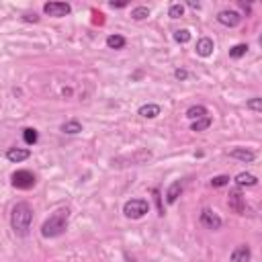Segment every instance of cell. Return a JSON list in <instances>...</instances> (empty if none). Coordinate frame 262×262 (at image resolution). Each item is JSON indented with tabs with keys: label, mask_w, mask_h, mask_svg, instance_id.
Wrapping results in <instances>:
<instances>
[{
	"label": "cell",
	"mask_w": 262,
	"mask_h": 262,
	"mask_svg": "<svg viewBox=\"0 0 262 262\" xmlns=\"http://www.w3.org/2000/svg\"><path fill=\"white\" fill-rule=\"evenodd\" d=\"M31 223H33V207L29 203H17L12 207V213H10V228L17 235L25 238L29 235V230H31Z\"/></svg>",
	"instance_id": "obj_1"
},
{
	"label": "cell",
	"mask_w": 262,
	"mask_h": 262,
	"mask_svg": "<svg viewBox=\"0 0 262 262\" xmlns=\"http://www.w3.org/2000/svg\"><path fill=\"white\" fill-rule=\"evenodd\" d=\"M68 219H70V209L68 207L56 209L54 213L43 221L41 235H43V238H49V240H52V238H59V235L64 233L66 228H68Z\"/></svg>",
	"instance_id": "obj_2"
},
{
	"label": "cell",
	"mask_w": 262,
	"mask_h": 262,
	"mask_svg": "<svg viewBox=\"0 0 262 262\" xmlns=\"http://www.w3.org/2000/svg\"><path fill=\"white\" fill-rule=\"evenodd\" d=\"M149 211V203L146 199H129V201L123 205V215L127 219H142Z\"/></svg>",
	"instance_id": "obj_3"
},
{
	"label": "cell",
	"mask_w": 262,
	"mask_h": 262,
	"mask_svg": "<svg viewBox=\"0 0 262 262\" xmlns=\"http://www.w3.org/2000/svg\"><path fill=\"white\" fill-rule=\"evenodd\" d=\"M35 174L29 172V170H17L12 174V186L15 189H21V191H29L35 186Z\"/></svg>",
	"instance_id": "obj_4"
},
{
	"label": "cell",
	"mask_w": 262,
	"mask_h": 262,
	"mask_svg": "<svg viewBox=\"0 0 262 262\" xmlns=\"http://www.w3.org/2000/svg\"><path fill=\"white\" fill-rule=\"evenodd\" d=\"M228 205H230V209L233 211V213H238V215H244L246 213V199L242 195L240 186H235V189L230 191V195H228Z\"/></svg>",
	"instance_id": "obj_5"
},
{
	"label": "cell",
	"mask_w": 262,
	"mask_h": 262,
	"mask_svg": "<svg viewBox=\"0 0 262 262\" xmlns=\"http://www.w3.org/2000/svg\"><path fill=\"white\" fill-rule=\"evenodd\" d=\"M199 219H201V223L207 228V230H213V232H217V230H221V226H223V219L215 213L213 209H209V207H205L203 211H201V215H199Z\"/></svg>",
	"instance_id": "obj_6"
},
{
	"label": "cell",
	"mask_w": 262,
	"mask_h": 262,
	"mask_svg": "<svg viewBox=\"0 0 262 262\" xmlns=\"http://www.w3.org/2000/svg\"><path fill=\"white\" fill-rule=\"evenodd\" d=\"M217 23L223 25V27H238V25L242 23V15L238 10H232V8L219 10L217 12Z\"/></svg>",
	"instance_id": "obj_7"
},
{
	"label": "cell",
	"mask_w": 262,
	"mask_h": 262,
	"mask_svg": "<svg viewBox=\"0 0 262 262\" xmlns=\"http://www.w3.org/2000/svg\"><path fill=\"white\" fill-rule=\"evenodd\" d=\"M43 12L49 17H56V19H61V17H68L72 12V6L68 2H45L43 4Z\"/></svg>",
	"instance_id": "obj_8"
},
{
	"label": "cell",
	"mask_w": 262,
	"mask_h": 262,
	"mask_svg": "<svg viewBox=\"0 0 262 262\" xmlns=\"http://www.w3.org/2000/svg\"><path fill=\"white\" fill-rule=\"evenodd\" d=\"M4 156H6L8 162H12V164H19V162L29 160L31 152H29V149H25V147H8Z\"/></svg>",
	"instance_id": "obj_9"
},
{
	"label": "cell",
	"mask_w": 262,
	"mask_h": 262,
	"mask_svg": "<svg viewBox=\"0 0 262 262\" xmlns=\"http://www.w3.org/2000/svg\"><path fill=\"white\" fill-rule=\"evenodd\" d=\"M230 158L240 160V162H244V164H252V162L256 160V154L252 152V149H248V147H233L230 152Z\"/></svg>",
	"instance_id": "obj_10"
},
{
	"label": "cell",
	"mask_w": 262,
	"mask_h": 262,
	"mask_svg": "<svg viewBox=\"0 0 262 262\" xmlns=\"http://www.w3.org/2000/svg\"><path fill=\"white\" fill-rule=\"evenodd\" d=\"M213 49H215L213 39H211V37H201V39L197 41L195 52H197V56H201V58H209L211 54H213Z\"/></svg>",
	"instance_id": "obj_11"
},
{
	"label": "cell",
	"mask_w": 262,
	"mask_h": 262,
	"mask_svg": "<svg viewBox=\"0 0 262 262\" xmlns=\"http://www.w3.org/2000/svg\"><path fill=\"white\" fill-rule=\"evenodd\" d=\"M252 260V250L248 244H240L233 248L232 252V262H250Z\"/></svg>",
	"instance_id": "obj_12"
},
{
	"label": "cell",
	"mask_w": 262,
	"mask_h": 262,
	"mask_svg": "<svg viewBox=\"0 0 262 262\" xmlns=\"http://www.w3.org/2000/svg\"><path fill=\"white\" fill-rule=\"evenodd\" d=\"M182 180H174L168 189H166V203L168 205H174L178 201V197H180V193H182Z\"/></svg>",
	"instance_id": "obj_13"
},
{
	"label": "cell",
	"mask_w": 262,
	"mask_h": 262,
	"mask_svg": "<svg viewBox=\"0 0 262 262\" xmlns=\"http://www.w3.org/2000/svg\"><path fill=\"white\" fill-rule=\"evenodd\" d=\"M162 113L160 105H154V103H147V105H142L140 109H137V115L144 117V119H156L158 115Z\"/></svg>",
	"instance_id": "obj_14"
},
{
	"label": "cell",
	"mask_w": 262,
	"mask_h": 262,
	"mask_svg": "<svg viewBox=\"0 0 262 262\" xmlns=\"http://www.w3.org/2000/svg\"><path fill=\"white\" fill-rule=\"evenodd\" d=\"M233 182L240 186V189H244V186H256L258 184V178L254 176V174H250V172H240L238 176L233 178Z\"/></svg>",
	"instance_id": "obj_15"
},
{
	"label": "cell",
	"mask_w": 262,
	"mask_h": 262,
	"mask_svg": "<svg viewBox=\"0 0 262 262\" xmlns=\"http://www.w3.org/2000/svg\"><path fill=\"white\" fill-rule=\"evenodd\" d=\"M186 117H189L191 121H199V119H203V117H209V111L203 105H193V107L186 109Z\"/></svg>",
	"instance_id": "obj_16"
},
{
	"label": "cell",
	"mask_w": 262,
	"mask_h": 262,
	"mask_svg": "<svg viewBox=\"0 0 262 262\" xmlns=\"http://www.w3.org/2000/svg\"><path fill=\"white\" fill-rule=\"evenodd\" d=\"M125 45H127V39L123 35H119V33H113V35L107 37V47L109 49H123Z\"/></svg>",
	"instance_id": "obj_17"
},
{
	"label": "cell",
	"mask_w": 262,
	"mask_h": 262,
	"mask_svg": "<svg viewBox=\"0 0 262 262\" xmlns=\"http://www.w3.org/2000/svg\"><path fill=\"white\" fill-rule=\"evenodd\" d=\"M82 131V125H80V121L76 119H70L66 121L64 125H61V133H66V135H78Z\"/></svg>",
	"instance_id": "obj_18"
},
{
	"label": "cell",
	"mask_w": 262,
	"mask_h": 262,
	"mask_svg": "<svg viewBox=\"0 0 262 262\" xmlns=\"http://www.w3.org/2000/svg\"><path fill=\"white\" fill-rule=\"evenodd\" d=\"M23 140L27 146H35L37 142H39V133H37L35 127H25L23 129Z\"/></svg>",
	"instance_id": "obj_19"
},
{
	"label": "cell",
	"mask_w": 262,
	"mask_h": 262,
	"mask_svg": "<svg viewBox=\"0 0 262 262\" xmlns=\"http://www.w3.org/2000/svg\"><path fill=\"white\" fill-rule=\"evenodd\" d=\"M211 123H213V119H211V117H203V119H199V121H193L191 131H197V133L207 131L211 127Z\"/></svg>",
	"instance_id": "obj_20"
},
{
	"label": "cell",
	"mask_w": 262,
	"mask_h": 262,
	"mask_svg": "<svg viewBox=\"0 0 262 262\" xmlns=\"http://www.w3.org/2000/svg\"><path fill=\"white\" fill-rule=\"evenodd\" d=\"M248 49H250V47H248L246 43H238V45H233V47L230 49V58H232V59H240V58H244V56L248 54Z\"/></svg>",
	"instance_id": "obj_21"
},
{
	"label": "cell",
	"mask_w": 262,
	"mask_h": 262,
	"mask_svg": "<svg viewBox=\"0 0 262 262\" xmlns=\"http://www.w3.org/2000/svg\"><path fill=\"white\" fill-rule=\"evenodd\" d=\"M147 17H149V8L147 6H135V8H131V19L133 21H144Z\"/></svg>",
	"instance_id": "obj_22"
},
{
	"label": "cell",
	"mask_w": 262,
	"mask_h": 262,
	"mask_svg": "<svg viewBox=\"0 0 262 262\" xmlns=\"http://www.w3.org/2000/svg\"><path fill=\"white\" fill-rule=\"evenodd\" d=\"M174 41H176V43H189V41H191V31H189V29H178V31H174Z\"/></svg>",
	"instance_id": "obj_23"
},
{
	"label": "cell",
	"mask_w": 262,
	"mask_h": 262,
	"mask_svg": "<svg viewBox=\"0 0 262 262\" xmlns=\"http://www.w3.org/2000/svg\"><path fill=\"white\" fill-rule=\"evenodd\" d=\"M182 15H184V6H182L180 2L170 4V8H168V17H170V19H180Z\"/></svg>",
	"instance_id": "obj_24"
},
{
	"label": "cell",
	"mask_w": 262,
	"mask_h": 262,
	"mask_svg": "<svg viewBox=\"0 0 262 262\" xmlns=\"http://www.w3.org/2000/svg\"><path fill=\"white\" fill-rule=\"evenodd\" d=\"M246 107L254 111V113H262V96H254V98H248Z\"/></svg>",
	"instance_id": "obj_25"
},
{
	"label": "cell",
	"mask_w": 262,
	"mask_h": 262,
	"mask_svg": "<svg viewBox=\"0 0 262 262\" xmlns=\"http://www.w3.org/2000/svg\"><path fill=\"white\" fill-rule=\"evenodd\" d=\"M230 184V176L228 174H219V176H213L211 178V186H215V189H221V186Z\"/></svg>",
	"instance_id": "obj_26"
},
{
	"label": "cell",
	"mask_w": 262,
	"mask_h": 262,
	"mask_svg": "<svg viewBox=\"0 0 262 262\" xmlns=\"http://www.w3.org/2000/svg\"><path fill=\"white\" fill-rule=\"evenodd\" d=\"M174 78H176V80H186V78H189V72H186V70H182V68H176V70H174Z\"/></svg>",
	"instance_id": "obj_27"
},
{
	"label": "cell",
	"mask_w": 262,
	"mask_h": 262,
	"mask_svg": "<svg viewBox=\"0 0 262 262\" xmlns=\"http://www.w3.org/2000/svg\"><path fill=\"white\" fill-rule=\"evenodd\" d=\"M23 21H27V23H37V21H39V17H37L35 12H25V15H23Z\"/></svg>",
	"instance_id": "obj_28"
},
{
	"label": "cell",
	"mask_w": 262,
	"mask_h": 262,
	"mask_svg": "<svg viewBox=\"0 0 262 262\" xmlns=\"http://www.w3.org/2000/svg\"><path fill=\"white\" fill-rule=\"evenodd\" d=\"M109 6L111 8H123V6H127V2H115L113 0V2H109Z\"/></svg>",
	"instance_id": "obj_29"
},
{
	"label": "cell",
	"mask_w": 262,
	"mask_h": 262,
	"mask_svg": "<svg viewBox=\"0 0 262 262\" xmlns=\"http://www.w3.org/2000/svg\"><path fill=\"white\" fill-rule=\"evenodd\" d=\"M189 6H191V8H195V10H199V8H201V4H199V2H195V0H191V2H189Z\"/></svg>",
	"instance_id": "obj_30"
},
{
	"label": "cell",
	"mask_w": 262,
	"mask_h": 262,
	"mask_svg": "<svg viewBox=\"0 0 262 262\" xmlns=\"http://www.w3.org/2000/svg\"><path fill=\"white\" fill-rule=\"evenodd\" d=\"M258 45H260V47H262V35H260V37H258Z\"/></svg>",
	"instance_id": "obj_31"
}]
</instances>
